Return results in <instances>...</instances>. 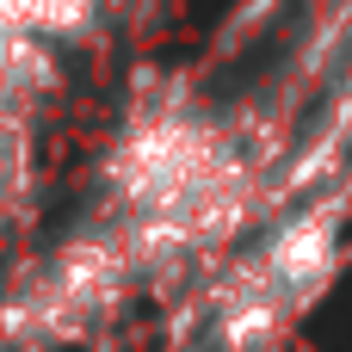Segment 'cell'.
I'll return each instance as SVG.
<instances>
[{
  "instance_id": "cell-1",
  "label": "cell",
  "mask_w": 352,
  "mask_h": 352,
  "mask_svg": "<svg viewBox=\"0 0 352 352\" xmlns=\"http://www.w3.org/2000/svg\"><path fill=\"white\" fill-rule=\"evenodd\" d=\"M328 266H334V217L278 229L266 248L235 260L198 297L186 340L173 352H278L303 303H316V291L328 285Z\"/></svg>"
}]
</instances>
